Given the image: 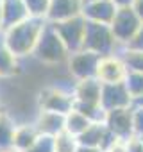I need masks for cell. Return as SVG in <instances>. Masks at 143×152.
Returning a JSON list of instances; mask_svg holds the SVG:
<instances>
[{"label":"cell","mask_w":143,"mask_h":152,"mask_svg":"<svg viewBox=\"0 0 143 152\" xmlns=\"http://www.w3.org/2000/svg\"><path fill=\"white\" fill-rule=\"evenodd\" d=\"M127 75H129V70H127L122 56L113 54V56L100 57L95 79L100 84H122L127 81Z\"/></svg>","instance_id":"obj_8"},{"label":"cell","mask_w":143,"mask_h":152,"mask_svg":"<svg viewBox=\"0 0 143 152\" xmlns=\"http://www.w3.org/2000/svg\"><path fill=\"white\" fill-rule=\"evenodd\" d=\"M75 81H63L57 79L54 83H48L45 86L39 88V91L36 93V104L38 109L41 111H52V113H59V115H66L74 109L75 100H74V88Z\"/></svg>","instance_id":"obj_2"},{"label":"cell","mask_w":143,"mask_h":152,"mask_svg":"<svg viewBox=\"0 0 143 152\" xmlns=\"http://www.w3.org/2000/svg\"><path fill=\"white\" fill-rule=\"evenodd\" d=\"M120 56L127 66L129 72H134V73H143V52L141 50H134V48H122L120 50Z\"/></svg>","instance_id":"obj_21"},{"label":"cell","mask_w":143,"mask_h":152,"mask_svg":"<svg viewBox=\"0 0 143 152\" xmlns=\"http://www.w3.org/2000/svg\"><path fill=\"white\" fill-rule=\"evenodd\" d=\"M79 147H81L79 140L75 136L68 134L66 131L52 138V152H77Z\"/></svg>","instance_id":"obj_20"},{"label":"cell","mask_w":143,"mask_h":152,"mask_svg":"<svg viewBox=\"0 0 143 152\" xmlns=\"http://www.w3.org/2000/svg\"><path fill=\"white\" fill-rule=\"evenodd\" d=\"M20 72V59L0 41V81L13 79Z\"/></svg>","instance_id":"obj_17"},{"label":"cell","mask_w":143,"mask_h":152,"mask_svg":"<svg viewBox=\"0 0 143 152\" xmlns=\"http://www.w3.org/2000/svg\"><path fill=\"white\" fill-rule=\"evenodd\" d=\"M50 25L55 29V32L59 34V38L63 39V43L66 45L70 54L82 50L84 36H86V25H88V22L82 16L72 18V20H66L61 23H50Z\"/></svg>","instance_id":"obj_6"},{"label":"cell","mask_w":143,"mask_h":152,"mask_svg":"<svg viewBox=\"0 0 143 152\" xmlns=\"http://www.w3.org/2000/svg\"><path fill=\"white\" fill-rule=\"evenodd\" d=\"M132 9H134V13L138 15V18H139L141 23H143V0H134Z\"/></svg>","instance_id":"obj_28"},{"label":"cell","mask_w":143,"mask_h":152,"mask_svg":"<svg viewBox=\"0 0 143 152\" xmlns=\"http://www.w3.org/2000/svg\"><path fill=\"white\" fill-rule=\"evenodd\" d=\"M32 122H34L36 129L39 131V134L45 138H54L64 131V115H59V113L38 109Z\"/></svg>","instance_id":"obj_14"},{"label":"cell","mask_w":143,"mask_h":152,"mask_svg":"<svg viewBox=\"0 0 143 152\" xmlns=\"http://www.w3.org/2000/svg\"><path fill=\"white\" fill-rule=\"evenodd\" d=\"M0 32H4V20H2V6H0Z\"/></svg>","instance_id":"obj_32"},{"label":"cell","mask_w":143,"mask_h":152,"mask_svg":"<svg viewBox=\"0 0 143 152\" xmlns=\"http://www.w3.org/2000/svg\"><path fill=\"white\" fill-rule=\"evenodd\" d=\"M77 140H79V145H81V147L98 148L100 152H106V150L109 148V145H111L115 140H118V138H115V136L109 132V129L106 127L104 122H93Z\"/></svg>","instance_id":"obj_10"},{"label":"cell","mask_w":143,"mask_h":152,"mask_svg":"<svg viewBox=\"0 0 143 152\" xmlns=\"http://www.w3.org/2000/svg\"><path fill=\"white\" fill-rule=\"evenodd\" d=\"M127 152H143V138L131 136L127 140Z\"/></svg>","instance_id":"obj_26"},{"label":"cell","mask_w":143,"mask_h":152,"mask_svg":"<svg viewBox=\"0 0 143 152\" xmlns=\"http://www.w3.org/2000/svg\"><path fill=\"white\" fill-rule=\"evenodd\" d=\"M39 138H41V134L36 129L34 122H20V124H16V131H15V138H13V148L18 152H27Z\"/></svg>","instance_id":"obj_16"},{"label":"cell","mask_w":143,"mask_h":152,"mask_svg":"<svg viewBox=\"0 0 143 152\" xmlns=\"http://www.w3.org/2000/svg\"><path fill=\"white\" fill-rule=\"evenodd\" d=\"M84 4H90V2H97V0H82Z\"/></svg>","instance_id":"obj_35"},{"label":"cell","mask_w":143,"mask_h":152,"mask_svg":"<svg viewBox=\"0 0 143 152\" xmlns=\"http://www.w3.org/2000/svg\"><path fill=\"white\" fill-rule=\"evenodd\" d=\"M98 61H100V56L88 52V50H79V52L70 54L66 61V72L74 81L95 79Z\"/></svg>","instance_id":"obj_7"},{"label":"cell","mask_w":143,"mask_h":152,"mask_svg":"<svg viewBox=\"0 0 143 152\" xmlns=\"http://www.w3.org/2000/svg\"><path fill=\"white\" fill-rule=\"evenodd\" d=\"M118 7L111 2V0H97V2L84 4L82 9V18L88 23H102V25H111L115 20Z\"/></svg>","instance_id":"obj_13"},{"label":"cell","mask_w":143,"mask_h":152,"mask_svg":"<svg viewBox=\"0 0 143 152\" xmlns=\"http://www.w3.org/2000/svg\"><path fill=\"white\" fill-rule=\"evenodd\" d=\"M125 86L132 97V100L143 97V73H134V72H129L127 75V81H125Z\"/></svg>","instance_id":"obj_22"},{"label":"cell","mask_w":143,"mask_h":152,"mask_svg":"<svg viewBox=\"0 0 143 152\" xmlns=\"http://www.w3.org/2000/svg\"><path fill=\"white\" fill-rule=\"evenodd\" d=\"M6 113H7V111H6V106L2 104V100H0V118H2V116H4Z\"/></svg>","instance_id":"obj_31"},{"label":"cell","mask_w":143,"mask_h":152,"mask_svg":"<svg viewBox=\"0 0 143 152\" xmlns=\"http://www.w3.org/2000/svg\"><path fill=\"white\" fill-rule=\"evenodd\" d=\"M134 100L125 86L122 84H102V95H100V106L106 113L116 111V109H127L132 107Z\"/></svg>","instance_id":"obj_9"},{"label":"cell","mask_w":143,"mask_h":152,"mask_svg":"<svg viewBox=\"0 0 143 152\" xmlns=\"http://www.w3.org/2000/svg\"><path fill=\"white\" fill-rule=\"evenodd\" d=\"M91 124L93 122L77 109H72L70 113L64 115V131L72 136H75V138H79Z\"/></svg>","instance_id":"obj_18"},{"label":"cell","mask_w":143,"mask_h":152,"mask_svg":"<svg viewBox=\"0 0 143 152\" xmlns=\"http://www.w3.org/2000/svg\"><path fill=\"white\" fill-rule=\"evenodd\" d=\"M104 124L109 129V132L115 138H118V140H129L131 136H134V129H132V107L116 109V111L106 113Z\"/></svg>","instance_id":"obj_12"},{"label":"cell","mask_w":143,"mask_h":152,"mask_svg":"<svg viewBox=\"0 0 143 152\" xmlns=\"http://www.w3.org/2000/svg\"><path fill=\"white\" fill-rule=\"evenodd\" d=\"M32 57H34V61H38L45 68L64 66L68 57H70V52H68L66 45L63 43L59 34L55 32V29L48 22H47V27H45L36 48H34Z\"/></svg>","instance_id":"obj_3"},{"label":"cell","mask_w":143,"mask_h":152,"mask_svg":"<svg viewBox=\"0 0 143 152\" xmlns=\"http://www.w3.org/2000/svg\"><path fill=\"white\" fill-rule=\"evenodd\" d=\"M127 48H134V50H141V52H143V25H141V29L138 31V34L132 38V41L127 45Z\"/></svg>","instance_id":"obj_27"},{"label":"cell","mask_w":143,"mask_h":152,"mask_svg":"<svg viewBox=\"0 0 143 152\" xmlns=\"http://www.w3.org/2000/svg\"><path fill=\"white\" fill-rule=\"evenodd\" d=\"M141 20L138 18V15L134 13L132 7H122L116 11L115 20L111 22V31L115 34V39L118 41V45L122 48H125L132 38L138 34V31L141 29Z\"/></svg>","instance_id":"obj_5"},{"label":"cell","mask_w":143,"mask_h":152,"mask_svg":"<svg viewBox=\"0 0 143 152\" xmlns=\"http://www.w3.org/2000/svg\"><path fill=\"white\" fill-rule=\"evenodd\" d=\"M77 152H100L98 148H90V147H79Z\"/></svg>","instance_id":"obj_30"},{"label":"cell","mask_w":143,"mask_h":152,"mask_svg":"<svg viewBox=\"0 0 143 152\" xmlns=\"http://www.w3.org/2000/svg\"><path fill=\"white\" fill-rule=\"evenodd\" d=\"M82 50L93 52L100 57L120 54L122 47L115 39V34L111 31V25L102 23H88L86 25V36H84V47Z\"/></svg>","instance_id":"obj_4"},{"label":"cell","mask_w":143,"mask_h":152,"mask_svg":"<svg viewBox=\"0 0 143 152\" xmlns=\"http://www.w3.org/2000/svg\"><path fill=\"white\" fill-rule=\"evenodd\" d=\"M111 2H113L118 9H122V7H132L134 0H111Z\"/></svg>","instance_id":"obj_29"},{"label":"cell","mask_w":143,"mask_h":152,"mask_svg":"<svg viewBox=\"0 0 143 152\" xmlns=\"http://www.w3.org/2000/svg\"><path fill=\"white\" fill-rule=\"evenodd\" d=\"M27 152H52V138H45L41 136Z\"/></svg>","instance_id":"obj_25"},{"label":"cell","mask_w":143,"mask_h":152,"mask_svg":"<svg viewBox=\"0 0 143 152\" xmlns=\"http://www.w3.org/2000/svg\"><path fill=\"white\" fill-rule=\"evenodd\" d=\"M132 129H134V136L143 138V107L141 106H132Z\"/></svg>","instance_id":"obj_24"},{"label":"cell","mask_w":143,"mask_h":152,"mask_svg":"<svg viewBox=\"0 0 143 152\" xmlns=\"http://www.w3.org/2000/svg\"><path fill=\"white\" fill-rule=\"evenodd\" d=\"M0 2H2V0H0Z\"/></svg>","instance_id":"obj_36"},{"label":"cell","mask_w":143,"mask_h":152,"mask_svg":"<svg viewBox=\"0 0 143 152\" xmlns=\"http://www.w3.org/2000/svg\"><path fill=\"white\" fill-rule=\"evenodd\" d=\"M15 131H16V120L9 113H6L0 118V150L13 148Z\"/></svg>","instance_id":"obj_19"},{"label":"cell","mask_w":143,"mask_h":152,"mask_svg":"<svg viewBox=\"0 0 143 152\" xmlns=\"http://www.w3.org/2000/svg\"><path fill=\"white\" fill-rule=\"evenodd\" d=\"M2 20H4V31L9 27H15L27 18H31L29 9L23 0H2Z\"/></svg>","instance_id":"obj_15"},{"label":"cell","mask_w":143,"mask_h":152,"mask_svg":"<svg viewBox=\"0 0 143 152\" xmlns=\"http://www.w3.org/2000/svg\"><path fill=\"white\" fill-rule=\"evenodd\" d=\"M132 106H141V107H143V97H139V99H136Z\"/></svg>","instance_id":"obj_33"},{"label":"cell","mask_w":143,"mask_h":152,"mask_svg":"<svg viewBox=\"0 0 143 152\" xmlns=\"http://www.w3.org/2000/svg\"><path fill=\"white\" fill-rule=\"evenodd\" d=\"M0 152H18V150H15V148H9V150H0Z\"/></svg>","instance_id":"obj_34"},{"label":"cell","mask_w":143,"mask_h":152,"mask_svg":"<svg viewBox=\"0 0 143 152\" xmlns=\"http://www.w3.org/2000/svg\"><path fill=\"white\" fill-rule=\"evenodd\" d=\"M82 9H84L82 0H50L45 20L48 23H61L72 18L82 16Z\"/></svg>","instance_id":"obj_11"},{"label":"cell","mask_w":143,"mask_h":152,"mask_svg":"<svg viewBox=\"0 0 143 152\" xmlns=\"http://www.w3.org/2000/svg\"><path fill=\"white\" fill-rule=\"evenodd\" d=\"M27 9H29V15L32 18H47V11H48V6H50V0H23Z\"/></svg>","instance_id":"obj_23"},{"label":"cell","mask_w":143,"mask_h":152,"mask_svg":"<svg viewBox=\"0 0 143 152\" xmlns=\"http://www.w3.org/2000/svg\"><path fill=\"white\" fill-rule=\"evenodd\" d=\"M45 27H47V20L31 16L15 27L6 29L2 34V41L18 59H25L34 54V48L39 41Z\"/></svg>","instance_id":"obj_1"}]
</instances>
